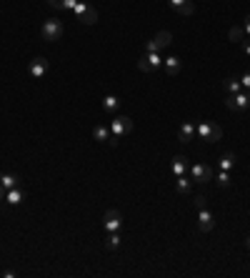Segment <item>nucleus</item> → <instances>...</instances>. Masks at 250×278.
I'll return each mask as SVG.
<instances>
[{"label": "nucleus", "instance_id": "9d476101", "mask_svg": "<svg viewBox=\"0 0 250 278\" xmlns=\"http://www.w3.org/2000/svg\"><path fill=\"white\" fill-rule=\"evenodd\" d=\"M170 8L180 15H193L195 13V5H193V0H168Z\"/></svg>", "mask_w": 250, "mask_h": 278}, {"label": "nucleus", "instance_id": "6e6552de", "mask_svg": "<svg viewBox=\"0 0 250 278\" xmlns=\"http://www.w3.org/2000/svg\"><path fill=\"white\" fill-rule=\"evenodd\" d=\"M198 228H200L203 233H210V231L215 228V218H213V213L208 210V208H200V210H198Z\"/></svg>", "mask_w": 250, "mask_h": 278}, {"label": "nucleus", "instance_id": "4468645a", "mask_svg": "<svg viewBox=\"0 0 250 278\" xmlns=\"http://www.w3.org/2000/svg\"><path fill=\"white\" fill-rule=\"evenodd\" d=\"M223 88H225V93H228V95H235V93H240V91H243L240 78H225V80H223Z\"/></svg>", "mask_w": 250, "mask_h": 278}, {"label": "nucleus", "instance_id": "f03ea898", "mask_svg": "<svg viewBox=\"0 0 250 278\" xmlns=\"http://www.w3.org/2000/svg\"><path fill=\"white\" fill-rule=\"evenodd\" d=\"M62 33H65V25H62L58 18H48L45 23H43V28H40V35H43L45 40H50V43L60 40Z\"/></svg>", "mask_w": 250, "mask_h": 278}, {"label": "nucleus", "instance_id": "72a5a7b5", "mask_svg": "<svg viewBox=\"0 0 250 278\" xmlns=\"http://www.w3.org/2000/svg\"><path fill=\"white\" fill-rule=\"evenodd\" d=\"M245 246H248V248H250V238H248V241H245Z\"/></svg>", "mask_w": 250, "mask_h": 278}, {"label": "nucleus", "instance_id": "9b49d317", "mask_svg": "<svg viewBox=\"0 0 250 278\" xmlns=\"http://www.w3.org/2000/svg\"><path fill=\"white\" fill-rule=\"evenodd\" d=\"M25 201V190H23V185H18V188H10V190H5V203H10V206H18V203H23Z\"/></svg>", "mask_w": 250, "mask_h": 278}, {"label": "nucleus", "instance_id": "0eeeda50", "mask_svg": "<svg viewBox=\"0 0 250 278\" xmlns=\"http://www.w3.org/2000/svg\"><path fill=\"white\" fill-rule=\"evenodd\" d=\"M190 176H193L195 183H210L213 181V170H210V165H205V163H195L190 168Z\"/></svg>", "mask_w": 250, "mask_h": 278}, {"label": "nucleus", "instance_id": "c85d7f7f", "mask_svg": "<svg viewBox=\"0 0 250 278\" xmlns=\"http://www.w3.org/2000/svg\"><path fill=\"white\" fill-rule=\"evenodd\" d=\"M195 208L200 210V208H208V203H205V196H195Z\"/></svg>", "mask_w": 250, "mask_h": 278}, {"label": "nucleus", "instance_id": "39448f33", "mask_svg": "<svg viewBox=\"0 0 250 278\" xmlns=\"http://www.w3.org/2000/svg\"><path fill=\"white\" fill-rule=\"evenodd\" d=\"M225 105H228V108H230V111H245L248 108V105H250V93L245 91H240V93H235V95H228L225 98Z\"/></svg>", "mask_w": 250, "mask_h": 278}, {"label": "nucleus", "instance_id": "393cba45", "mask_svg": "<svg viewBox=\"0 0 250 278\" xmlns=\"http://www.w3.org/2000/svg\"><path fill=\"white\" fill-rule=\"evenodd\" d=\"M228 38H230V40H235V43H240V40H245V30H243V28H230Z\"/></svg>", "mask_w": 250, "mask_h": 278}, {"label": "nucleus", "instance_id": "c756f323", "mask_svg": "<svg viewBox=\"0 0 250 278\" xmlns=\"http://www.w3.org/2000/svg\"><path fill=\"white\" fill-rule=\"evenodd\" d=\"M243 30H245V38H250V15H245V23H243Z\"/></svg>", "mask_w": 250, "mask_h": 278}, {"label": "nucleus", "instance_id": "ddd939ff", "mask_svg": "<svg viewBox=\"0 0 250 278\" xmlns=\"http://www.w3.org/2000/svg\"><path fill=\"white\" fill-rule=\"evenodd\" d=\"M175 188H178L180 196H188V193H190V188H193V178H188V176H175Z\"/></svg>", "mask_w": 250, "mask_h": 278}, {"label": "nucleus", "instance_id": "bb28decb", "mask_svg": "<svg viewBox=\"0 0 250 278\" xmlns=\"http://www.w3.org/2000/svg\"><path fill=\"white\" fill-rule=\"evenodd\" d=\"M85 8H88V3H85V0H78V5L73 8V15H75V18H80V15H83V10H85Z\"/></svg>", "mask_w": 250, "mask_h": 278}, {"label": "nucleus", "instance_id": "aec40b11", "mask_svg": "<svg viewBox=\"0 0 250 278\" xmlns=\"http://www.w3.org/2000/svg\"><path fill=\"white\" fill-rule=\"evenodd\" d=\"M93 138L100 140V143H105L110 138V125H95L93 128Z\"/></svg>", "mask_w": 250, "mask_h": 278}, {"label": "nucleus", "instance_id": "f257e3e1", "mask_svg": "<svg viewBox=\"0 0 250 278\" xmlns=\"http://www.w3.org/2000/svg\"><path fill=\"white\" fill-rule=\"evenodd\" d=\"M195 136H200L208 143H218L223 138V128L218 123H213V120H203L200 125H195Z\"/></svg>", "mask_w": 250, "mask_h": 278}, {"label": "nucleus", "instance_id": "b1692460", "mask_svg": "<svg viewBox=\"0 0 250 278\" xmlns=\"http://www.w3.org/2000/svg\"><path fill=\"white\" fill-rule=\"evenodd\" d=\"M118 246H120V231H113V233H108V241H105V248L115 251Z\"/></svg>", "mask_w": 250, "mask_h": 278}, {"label": "nucleus", "instance_id": "4be33fe9", "mask_svg": "<svg viewBox=\"0 0 250 278\" xmlns=\"http://www.w3.org/2000/svg\"><path fill=\"white\" fill-rule=\"evenodd\" d=\"M235 165V153H223L220 161H218V168L220 170H230Z\"/></svg>", "mask_w": 250, "mask_h": 278}, {"label": "nucleus", "instance_id": "f8f14e48", "mask_svg": "<svg viewBox=\"0 0 250 278\" xmlns=\"http://www.w3.org/2000/svg\"><path fill=\"white\" fill-rule=\"evenodd\" d=\"M193 138H195V125L193 123H183L180 131H178V140L180 143H190Z\"/></svg>", "mask_w": 250, "mask_h": 278}, {"label": "nucleus", "instance_id": "2f4dec72", "mask_svg": "<svg viewBox=\"0 0 250 278\" xmlns=\"http://www.w3.org/2000/svg\"><path fill=\"white\" fill-rule=\"evenodd\" d=\"M15 276H18L15 271H5V273H3V278H15Z\"/></svg>", "mask_w": 250, "mask_h": 278}, {"label": "nucleus", "instance_id": "cd10ccee", "mask_svg": "<svg viewBox=\"0 0 250 278\" xmlns=\"http://www.w3.org/2000/svg\"><path fill=\"white\" fill-rule=\"evenodd\" d=\"M240 85H243L245 91H250V70H248V73H245V75L240 78Z\"/></svg>", "mask_w": 250, "mask_h": 278}, {"label": "nucleus", "instance_id": "6ab92c4d", "mask_svg": "<svg viewBox=\"0 0 250 278\" xmlns=\"http://www.w3.org/2000/svg\"><path fill=\"white\" fill-rule=\"evenodd\" d=\"M0 185H3L5 190H10V188H18L20 185V178L18 176H13V173H0Z\"/></svg>", "mask_w": 250, "mask_h": 278}, {"label": "nucleus", "instance_id": "473e14b6", "mask_svg": "<svg viewBox=\"0 0 250 278\" xmlns=\"http://www.w3.org/2000/svg\"><path fill=\"white\" fill-rule=\"evenodd\" d=\"M0 201H5V188L0 185Z\"/></svg>", "mask_w": 250, "mask_h": 278}, {"label": "nucleus", "instance_id": "5701e85b", "mask_svg": "<svg viewBox=\"0 0 250 278\" xmlns=\"http://www.w3.org/2000/svg\"><path fill=\"white\" fill-rule=\"evenodd\" d=\"M143 58L150 63V68H153V70H158V68L163 66V58H160V53H145Z\"/></svg>", "mask_w": 250, "mask_h": 278}, {"label": "nucleus", "instance_id": "1a4fd4ad", "mask_svg": "<svg viewBox=\"0 0 250 278\" xmlns=\"http://www.w3.org/2000/svg\"><path fill=\"white\" fill-rule=\"evenodd\" d=\"M28 70H30V75H33V78H43V75L48 73V60H45V58H40V55H38V58H33Z\"/></svg>", "mask_w": 250, "mask_h": 278}, {"label": "nucleus", "instance_id": "20e7f679", "mask_svg": "<svg viewBox=\"0 0 250 278\" xmlns=\"http://www.w3.org/2000/svg\"><path fill=\"white\" fill-rule=\"evenodd\" d=\"M130 131H133V120H130L128 116H115V118L110 120V133H113L115 138L128 136Z\"/></svg>", "mask_w": 250, "mask_h": 278}, {"label": "nucleus", "instance_id": "a878e982", "mask_svg": "<svg viewBox=\"0 0 250 278\" xmlns=\"http://www.w3.org/2000/svg\"><path fill=\"white\" fill-rule=\"evenodd\" d=\"M215 181H218V185H223V188L230 185V176H228V170H220V173L215 176Z\"/></svg>", "mask_w": 250, "mask_h": 278}, {"label": "nucleus", "instance_id": "7c9ffc66", "mask_svg": "<svg viewBox=\"0 0 250 278\" xmlns=\"http://www.w3.org/2000/svg\"><path fill=\"white\" fill-rule=\"evenodd\" d=\"M243 43V50H245V55H250V40H240Z\"/></svg>", "mask_w": 250, "mask_h": 278}, {"label": "nucleus", "instance_id": "f3484780", "mask_svg": "<svg viewBox=\"0 0 250 278\" xmlns=\"http://www.w3.org/2000/svg\"><path fill=\"white\" fill-rule=\"evenodd\" d=\"M188 170V158L185 156H175L173 158V176H185Z\"/></svg>", "mask_w": 250, "mask_h": 278}, {"label": "nucleus", "instance_id": "412c9836", "mask_svg": "<svg viewBox=\"0 0 250 278\" xmlns=\"http://www.w3.org/2000/svg\"><path fill=\"white\" fill-rule=\"evenodd\" d=\"M118 108H120V100L115 95H105V98H103V111H105V113H115Z\"/></svg>", "mask_w": 250, "mask_h": 278}, {"label": "nucleus", "instance_id": "423d86ee", "mask_svg": "<svg viewBox=\"0 0 250 278\" xmlns=\"http://www.w3.org/2000/svg\"><path fill=\"white\" fill-rule=\"evenodd\" d=\"M103 226H105V233L120 231L123 228V216L115 208H110V210H105V216H103Z\"/></svg>", "mask_w": 250, "mask_h": 278}, {"label": "nucleus", "instance_id": "dca6fc26", "mask_svg": "<svg viewBox=\"0 0 250 278\" xmlns=\"http://www.w3.org/2000/svg\"><path fill=\"white\" fill-rule=\"evenodd\" d=\"M48 5L55 8V10H70L73 13V8L78 5V0H48Z\"/></svg>", "mask_w": 250, "mask_h": 278}, {"label": "nucleus", "instance_id": "7ed1b4c3", "mask_svg": "<svg viewBox=\"0 0 250 278\" xmlns=\"http://www.w3.org/2000/svg\"><path fill=\"white\" fill-rule=\"evenodd\" d=\"M170 43H173V33H170V30H160V33L148 43V46H145V53H160L163 48H168Z\"/></svg>", "mask_w": 250, "mask_h": 278}, {"label": "nucleus", "instance_id": "a211bd4d", "mask_svg": "<svg viewBox=\"0 0 250 278\" xmlns=\"http://www.w3.org/2000/svg\"><path fill=\"white\" fill-rule=\"evenodd\" d=\"M78 20H80V23H85V25H95V23H98V13H95V8L88 5L85 10H83V15H80Z\"/></svg>", "mask_w": 250, "mask_h": 278}, {"label": "nucleus", "instance_id": "2eb2a0df", "mask_svg": "<svg viewBox=\"0 0 250 278\" xmlns=\"http://www.w3.org/2000/svg\"><path fill=\"white\" fill-rule=\"evenodd\" d=\"M163 66H165V73H168V75H178L180 73V58L170 55V58L163 60Z\"/></svg>", "mask_w": 250, "mask_h": 278}]
</instances>
